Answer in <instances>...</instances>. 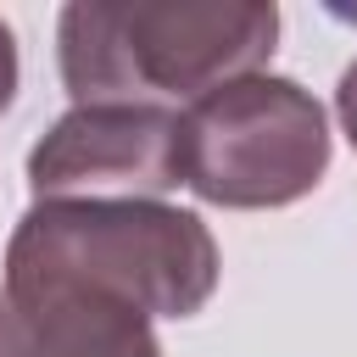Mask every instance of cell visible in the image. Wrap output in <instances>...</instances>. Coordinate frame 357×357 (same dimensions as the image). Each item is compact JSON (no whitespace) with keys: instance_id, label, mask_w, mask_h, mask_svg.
I'll list each match as a JSON object with an SVG mask.
<instances>
[{"instance_id":"5","label":"cell","mask_w":357,"mask_h":357,"mask_svg":"<svg viewBox=\"0 0 357 357\" xmlns=\"http://www.w3.org/2000/svg\"><path fill=\"white\" fill-rule=\"evenodd\" d=\"M0 357H162V346L128 301L78 284L0 279Z\"/></svg>"},{"instance_id":"4","label":"cell","mask_w":357,"mask_h":357,"mask_svg":"<svg viewBox=\"0 0 357 357\" xmlns=\"http://www.w3.org/2000/svg\"><path fill=\"white\" fill-rule=\"evenodd\" d=\"M184 184V123L173 106H73L28 151L33 201H156Z\"/></svg>"},{"instance_id":"2","label":"cell","mask_w":357,"mask_h":357,"mask_svg":"<svg viewBox=\"0 0 357 357\" xmlns=\"http://www.w3.org/2000/svg\"><path fill=\"white\" fill-rule=\"evenodd\" d=\"M6 284H78L145 318H195L218 290V240L167 201H33L6 240Z\"/></svg>"},{"instance_id":"3","label":"cell","mask_w":357,"mask_h":357,"mask_svg":"<svg viewBox=\"0 0 357 357\" xmlns=\"http://www.w3.org/2000/svg\"><path fill=\"white\" fill-rule=\"evenodd\" d=\"M184 184L206 206L262 212L318 190L329 167V117L296 78L245 73L178 112Z\"/></svg>"},{"instance_id":"8","label":"cell","mask_w":357,"mask_h":357,"mask_svg":"<svg viewBox=\"0 0 357 357\" xmlns=\"http://www.w3.org/2000/svg\"><path fill=\"white\" fill-rule=\"evenodd\" d=\"M329 11H335L340 22H357V6H329Z\"/></svg>"},{"instance_id":"6","label":"cell","mask_w":357,"mask_h":357,"mask_svg":"<svg viewBox=\"0 0 357 357\" xmlns=\"http://www.w3.org/2000/svg\"><path fill=\"white\" fill-rule=\"evenodd\" d=\"M335 117H340V128H346V139H351V151H357V61L340 73V89H335Z\"/></svg>"},{"instance_id":"7","label":"cell","mask_w":357,"mask_h":357,"mask_svg":"<svg viewBox=\"0 0 357 357\" xmlns=\"http://www.w3.org/2000/svg\"><path fill=\"white\" fill-rule=\"evenodd\" d=\"M11 95H17V39H11V28L0 22V112L11 106Z\"/></svg>"},{"instance_id":"1","label":"cell","mask_w":357,"mask_h":357,"mask_svg":"<svg viewBox=\"0 0 357 357\" xmlns=\"http://www.w3.org/2000/svg\"><path fill=\"white\" fill-rule=\"evenodd\" d=\"M279 39L268 0H78L56 22L61 84L78 106H167L262 73Z\"/></svg>"}]
</instances>
